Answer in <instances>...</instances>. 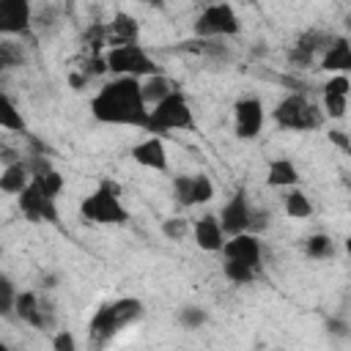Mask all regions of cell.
I'll use <instances>...</instances> for the list:
<instances>
[{
    "mask_svg": "<svg viewBox=\"0 0 351 351\" xmlns=\"http://www.w3.org/2000/svg\"><path fill=\"white\" fill-rule=\"evenodd\" d=\"M321 69L335 71V74L351 71V44L343 36H335L332 44L326 47V52L321 55Z\"/></svg>",
    "mask_w": 351,
    "mask_h": 351,
    "instance_id": "obj_18",
    "label": "cell"
},
{
    "mask_svg": "<svg viewBox=\"0 0 351 351\" xmlns=\"http://www.w3.org/2000/svg\"><path fill=\"white\" fill-rule=\"evenodd\" d=\"M33 5L27 0H3L0 3V33L3 36H30Z\"/></svg>",
    "mask_w": 351,
    "mask_h": 351,
    "instance_id": "obj_11",
    "label": "cell"
},
{
    "mask_svg": "<svg viewBox=\"0 0 351 351\" xmlns=\"http://www.w3.org/2000/svg\"><path fill=\"white\" fill-rule=\"evenodd\" d=\"M132 159L137 165L148 167V170H159V173L167 170V148H165L162 137H156V134H151L143 143L132 145Z\"/></svg>",
    "mask_w": 351,
    "mask_h": 351,
    "instance_id": "obj_17",
    "label": "cell"
},
{
    "mask_svg": "<svg viewBox=\"0 0 351 351\" xmlns=\"http://www.w3.org/2000/svg\"><path fill=\"white\" fill-rule=\"evenodd\" d=\"M222 271H225V277H228L230 282H236V285H247V282H252V280L258 277V269H252V266H247V263H241V261H230V258H225Z\"/></svg>",
    "mask_w": 351,
    "mask_h": 351,
    "instance_id": "obj_24",
    "label": "cell"
},
{
    "mask_svg": "<svg viewBox=\"0 0 351 351\" xmlns=\"http://www.w3.org/2000/svg\"><path fill=\"white\" fill-rule=\"evenodd\" d=\"M192 27L197 38H228L241 30V22L230 3H211L197 14Z\"/></svg>",
    "mask_w": 351,
    "mask_h": 351,
    "instance_id": "obj_6",
    "label": "cell"
},
{
    "mask_svg": "<svg viewBox=\"0 0 351 351\" xmlns=\"http://www.w3.org/2000/svg\"><path fill=\"white\" fill-rule=\"evenodd\" d=\"M324 110L310 101L307 96L302 93H291L285 99L277 101L274 107V121L280 129H291V132H313L324 123Z\"/></svg>",
    "mask_w": 351,
    "mask_h": 351,
    "instance_id": "obj_4",
    "label": "cell"
},
{
    "mask_svg": "<svg viewBox=\"0 0 351 351\" xmlns=\"http://www.w3.org/2000/svg\"><path fill=\"white\" fill-rule=\"evenodd\" d=\"M0 126L8 129V132H25V118H22V112L16 110V104L8 93L0 96Z\"/></svg>",
    "mask_w": 351,
    "mask_h": 351,
    "instance_id": "obj_23",
    "label": "cell"
},
{
    "mask_svg": "<svg viewBox=\"0 0 351 351\" xmlns=\"http://www.w3.org/2000/svg\"><path fill=\"white\" fill-rule=\"evenodd\" d=\"M211 197H214V181H211L208 176L197 173V176H195V206H203V203H208Z\"/></svg>",
    "mask_w": 351,
    "mask_h": 351,
    "instance_id": "obj_33",
    "label": "cell"
},
{
    "mask_svg": "<svg viewBox=\"0 0 351 351\" xmlns=\"http://www.w3.org/2000/svg\"><path fill=\"white\" fill-rule=\"evenodd\" d=\"M206 321H208V313L197 304H186L178 310V324L184 329H200V326H206Z\"/></svg>",
    "mask_w": 351,
    "mask_h": 351,
    "instance_id": "obj_28",
    "label": "cell"
},
{
    "mask_svg": "<svg viewBox=\"0 0 351 351\" xmlns=\"http://www.w3.org/2000/svg\"><path fill=\"white\" fill-rule=\"evenodd\" d=\"M52 351H77V337H74L69 329L55 332V337H52Z\"/></svg>",
    "mask_w": 351,
    "mask_h": 351,
    "instance_id": "obj_35",
    "label": "cell"
},
{
    "mask_svg": "<svg viewBox=\"0 0 351 351\" xmlns=\"http://www.w3.org/2000/svg\"><path fill=\"white\" fill-rule=\"evenodd\" d=\"M104 60H107V69L115 74V77H134V80H148V77H156L162 74L156 60L145 52L143 44H123V47H112L104 52Z\"/></svg>",
    "mask_w": 351,
    "mask_h": 351,
    "instance_id": "obj_5",
    "label": "cell"
},
{
    "mask_svg": "<svg viewBox=\"0 0 351 351\" xmlns=\"http://www.w3.org/2000/svg\"><path fill=\"white\" fill-rule=\"evenodd\" d=\"M145 313V304L134 296H121V299H112V302H104L90 324H88V337H90V346L93 348H101L104 343H110L123 326L140 321Z\"/></svg>",
    "mask_w": 351,
    "mask_h": 351,
    "instance_id": "obj_2",
    "label": "cell"
},
{
    "mask_svg": "<svg viewBox=\"0 0 351 351\" xmlns=\"http://www.w3.org/2000/svg\"><path fill=\"white\" fill-rule=\"evenodd\" d=\"M348 110V96H335V93H324V115L329 118H343Z\"/></svg>",
    "mask_w": 351,
    "mask_h": 351,
    "instance_id": "obj_30",
    "label": "cell"
},
{
    "mask_svg": "<svg viewBox=\"0 0 351 351\" xmlns=\"http://www.w3.org/2000/svg\"><path fill=\"white\" fill-rule=\"evenodd\" d=\"M16 288L11 282V277H0V315H14V307H16Z\"/></svg>",
    "mask_w": 351,
    "mask_h": 351,
    "instance_id": "obj_29",
    "label": "cell"
},
{
    "mask_svg": "<svg viewBox=\"0 0 351 351\" xmlns=\"http://www.w3.org/2000/svg\"><path fill=\"white\" fill-rule=\"evenodd\" d=\"M269 222H271V214L266 211V208H261V211H255L252 208V219H250V233H261V230H266L269 228Z\"/></svg>",
    "mask_w": 351,
    "mask_h": 351,
    "instance_id": "obj_36",
    "label": "cell"
},
{
    "mask_svg": "<svg viewBox=\"0 0 351 351\" xmlns=\"http://www.w3.org/2000/svg\"><path fill=\"white\" fill-rule=\"evenodd\" d=\"M326 329H329L332 335H337V337H346V335H348V324H343V321H337V318H332V321L326 324Z\"/></svg>",
    "mask_w": 351,
    "mask_h": 351,
    "instance_id": "obj_38",
    "label": "cell"
},
{
    "mask_svg": "<svg viewBox=\"0 0 351 351\" xmlns=\"http://www.w3.org/2000/svg\"><path fill=\"white\" fill-rule=\"evenodd\" d=\"M14 315L36 329H49L55 324V310L49 302H41V296L36 291H22L16 296V307H14Z\"/></svg>",
    "mask_w": 351,
    "mask_h": 351,
    "instance_id": "obj_9",
    "label": "cell"
},
{
    "mask_svg": "<svg viewBox=\"0 0 351 351\" xmlns=\"http://www.w3.org/2000/svg\"><path fill=\"white\" fill-rule=\"evenodd\" d=\"M173 197L181 206H195V176H176L173 178Z\"/></svg>",
    "mask_w": 351,
    "mask_h": 351,
    "instance_id": "obj_27",
    "label": "cell"
},
{
    "mask_svg": "<svg viewBox=\"0 0 351 351\" xmlns=\"http://www.w3.org/2000/svg\"><path fill=\"white\" fill-rule=\"evenodd\" d=\"M178 88H176V82L170 80V77H165V74H156V77H148V80H143V99H145V104L154 110L156 104H162L167 96H173Z\"/></svg>",
    "mask_w": 351,
    "mask_h": 351,
    "instance_id": "obj_21",
    "label": "cell"
},
{
    "mask_svg": "<svg viewBox=\"0 0 351 351\" xmlns=\"http://www.w3.org/2000/svg\"><path fill=\"white\" fill-rule=\"evenodd\" d=\"M30 181H33V176H30L25 159H19L14 165H5L3 173H0V189L5 195H22L30 186Z\"/></svg>",
    "mask_w": 351,
    "mask_h": 351,
    "instance_id": "obj_19",
    "label": "cell"
},
{
    "mask_svg": "<svg viewBox=\"0 0 351 351\" xmlns=\"http://www.w3.org/2000/svg\"><path fill=\"white\" fill-rule=\"evenodd\" d=\"M222 255L230 258V261H241V263H247V266H252V269H261V255H263V250H261V241H258L255 233H239V236H230V239L225 241Z\"/></svg>",
    "mask_w": 351,
    "mask_h": 351,
    "instance_id": "obj_14",
    "label": "cell"
},
{
    "mask_svg": "<svg viewBox=\"0 0 351 351\" xmlns=\"http://www.w3.org/2000/svg\"><path fill=\"white\" fill-rule=\"evenodd\" d=\"M324 93H335V96H348L351 93V80L346 74H335L326 80L324 85Z\"/></svg>",
    "mask_w": 351,
    "mask_h": 351,
    "instance_id": "obj_34",
    "label": "cell"
},
{
    "mask_svg": "<svg viewBox=\"0 0 351 351\" xmlns=\"http://www.w3.org/2000/svg\"><path fill=\"white\" fill-rule=\"evenodd\" d=\"M140 22L126 14V11H115L112 19L107 22V47H123V44H140Z\"/></svg>",
    "mask_w": 351,
    "mask_h": 351,
    "instance_id": "obj_16",
    "label": "cell"
},
{
    "mask_svg": "<svg viewBox=\"0 0 351 351\" xmlns=\"http://www.w3.org/2000/svg\"><path fill=\"white\" fill-rule=\"evenodd\" d=\"M192 236H195V241H197V247L203 252H222L225 241H228V236H225V230L219 225V217H214V214L200 217L192 225Z\"/></svg>",
    "mask_w": 351,
    "mask_h": 351,
    "instance_id": "obj_15",
    "label": "cell"
},
{
    "mask_svg": "<svg viewBox=\"0 0 351 351\" xmlns=\"http://www.w3.org/2000/svg\"><path fill=\"white\" fill-rule=\"evenodd\" d=\"M346 27H348V30H351V16H348V19H346Z\"/></svg>",
    "mask_w": 351,
    "mask_h": 351,
    "instance_id": "obj_40",
    "label": "cell"
},
{
    "mask_svg": "<svg viewBox=\"0 0 351 351\" xmlns=\"http://www.w3.org/2000/svg\"><path fill=\"white\" fill-rule=\"evenodd\" d=\"M266 184L269 186H277V189H296L299 184V170L291 159H274L269 165V173H266Z\"/></svg>",
    "mask_w": 351,
    "mask_h": 351,
    "instance_id": "obj_20",
    "label": "cell"
},
{
    "mask_svg": "<svg viewBox=\"0 0 351 351\" xmlns=\"http://www.w3.org/2000/svg\"><path fill=\"white\" fill-rule=\"evenodd\" d=\"M250 219H252V206L247 200L244 189H236L233 197L222 206L219 211V225L225 230V236H239V233H250Z\"/></svg>",
    "mask_w": 351,
    "mask_h": 351,
    "instance_id": "obj_8",
    "label": "cell"
},
{
    "mask_svg": "<svg viewBox=\"0 0 351 351\" xmlns=\"http://www.w3.org/2000/svg\"><path fill=\"white\" fill-rule=\"evenodd\" d=\"M19 211H22L30 222H49V225H58V222H60V214H58L55 200L47 197L33 181H30V186L19 195Z\"/></svg>",
    "mask_w": 351,
    "mask_h": 351,
    "instance_id": "obj_10",
    "label": "cell"
},
{
    "mask_svg": "<svg viewBox=\"0 0 351 351\" xmlns=\"http://www.w3.org/2000/svg\"><path fill=\"white\" fill-rule=\"evenodd\" d=\"M282 208L291 219H310L313 217V203L302 189H288L282 197Z\"/></svg>",
    "mask_w": 351,
    "mask_h": 351,
    "instance_id": "obj_22",
    "label": "cell"
},
{
    "mask_svg": "<svg viewBox=\"0 0 351 351\" xmlns=\"http://www.w3.org/2000/svg\"><path fill=\"white\" fill-rule=\"evenodd\" d=\"M326 134H329V140H332V143H335V145H337L340 151L351 154V137H348L346 132H340V129H329Z\"/></svg>",
    "mask_w": 351,
    "mask_h": 351,
    "instance_id": "obj_37",
    "label": "cell"
},
{
    "mask_svg": "<svg viewBox=\"0 0 351 351\" xmlns=\"http://www.w3.org/2000/svg\"><path fill=\"white\" fill-rule=\"evenodd\" d=\"M90 112L101 123L148 129L151 107L143 99V80L115 77V80L104 82L99 88V93L90 99Z\"/></svg>",
    "mask_w": 351,
    "mask_h": 351,
    "instance_id": "obj_1",
    "label": "cell"
},
{
    "mask_svg": "<svg viewBox=\"0 0 351 351\" xmlns=\"http://www.w3.org/2000/svg\"><path fill=\"white\" fill-rule=\"evenodd\" d=\"M16 63H22V49H19L14 41L3 38V41H0V69H11V66H16Z\"/></svg>",
    "mask_w": 351,
    "mask_h": 351,
    "instance_id": "obj_32",
    "label": "cell"
},
{
    "mask_svg": "<svg viewBox=\"0 0 351 351\" xmlns=\"http://www.w3.org/2000/svg\"><path fill=\"white\" fill-rule=\"evenodd\" d=\"M332 38L335 36H326L324 30H304L296 38V44L291 47V52H288L291 63L293 66H310L315 60V55H324L326 52V47L332 44Z\"/></svg>",
    "mask_w": 351,
    "mask_h": 351,
    "instance_id": "obj_13",
    "label": "cell"
},
{
    "mask_svg": "<svg viewBox=\"0 0 351 351\" xmlns=\"http://www.w3.org/2000/svg\"><path fill=\"white\" fill-rule=\"evenodd\" d=\"M186 230H189V222H186L184 217H170V219L162 222V233H165V239H170V241H181V239L186 236Z\"/></svg>",
    "mask_w": 351,
    "mask_h": 351,
    "instance_id": "obj_31",
    "label": "cell"
},
{
    "mask_svg": "<svg viewBox=\"0 0 351 351\" xmlns=\"http://www.w3.org/2000/svg\"><path fill=\"white\" fill-rule=\"evenodd\" d=\"M80 217L85 222H96V225H123L129 219V211L121 203V186L115 181L104 178L96 192L82 197Z\"/></svg>",
    "mask_w": 351,
    "mask_h": 351,
    "instance_id": "obj_3",
    "label": "cell"
},
{
    "mask_svg": "<svg viewBox=\"0 0 351 351\" xmlns=\"http://www.w3.org/2000/svg\"><path fill=\"white\" fill-rule=\"evenodd\" d=\"M346 250H348V255H351V236L346 239Z\"/></svg>",
    "mask_w": 351,
    "mask_h": 351,
    "instance_id": "obj_39",
    "label": "cell"
},
{
    "mask_svg": "<svg viewBox=\"0 0 351 351\" xmlns=\"http://www.w3.org/2000/svg\"><path fill=\"white\" fill-rule=\"evenodd\" d=\"M33 184H36V186H38V189H41L47 197H52V200H55V197L63 192V186H66V178H63V176H60V173L52 167L49 173H41V176H36V178H33Z\"/></svg>",
    "mask_w": 351,
    "mask_h": 351,
    "instance_id": "obj_26",
    "label": "cell"
},
{
    "mask_svg": "<svg viewBox=\"0 0 351 351\" xmlns=\"http://www.w3.org/2000/svg\"><path fill=\"white\" fill-rule=\"evenodd\" d=\"M233 129L241 140H252L258 137V132L263 129V104L255 96H244L236 101L233 107Z\"/></svg>",
    "mask_w": 351,
    "mask_h": 351,
    "instance_id": "obj_12",
    "label": "cell"
},
{
    "mask_svg": "<svg viewBox=\"0 0 351 351\" xmlns=\"http://www.w3.org/2000/svg\"><path fill=\"white\" fill-rule=\"evenodd\" d=\"M304 252L310 255V258H332L335 255V241H332V236H326V233H313V236H307V241H304Z\"/></svg>",
    "mask_w": 351,
    "mask_h": 351,
    "instance_id": "obj_25",
    "label": "cell"
},
{
    "mask_svg": "<svg viewBox=\"0 0 351 351\" xmlns=\"http://www.w3.org/2000/svg\"><path fill=\"white\" fill-rule=\"evenodd\" d=\"M0 351H11V348H8V346H0Z\"/></svg>",
    "mask_w": 351,
    "mask_h": 351,
    "instance_id": "obj_41",
    "label": "cell"
},
{
    "mask_svg": "<svg viewBox=\"0 0 351 351\" xmlns=\"http://www.w3.org/2000/svg\"><path fill=\"white\" fill-rule=\"evenodd\" d=\"M192 126H195L192 107H189L186 96H184L181 90H176L173 96H167L162 104H156V107L151 110V118H148V129H145V132L162 134V132L192 129Z\"/></svg>",
    "mask_w": 351,
    "mask_h": 351,
    "instance_id": "obj_7",
    "label": "cell"
}]
</instances>
